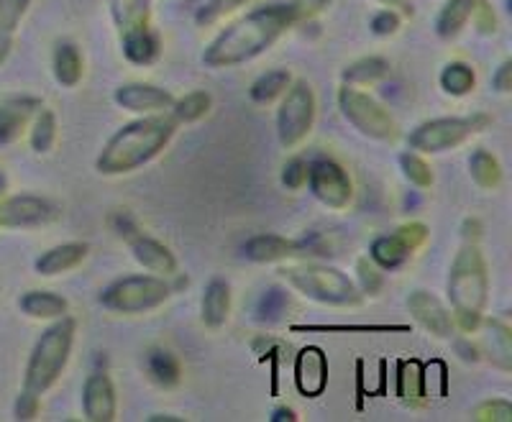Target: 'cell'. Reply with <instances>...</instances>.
<instances>
[{"label": "cell", "mask_w": 512, "mask_h": 422, "mask_svg": "<svg viewBox=\"0 0 512 422\" xmlns=\"http://www.w3.org/2000/svg\"><path fill=\"white\" fill-rule=\"evenodd\" d=\"M425 384H428V376H425V366L418 359L400 361V369H397V394L405 402H418V399H423Z\"/></svg>", "instance_id": "cell-33"}, {"label": "cell", "mask_w": 512, "mask_h": 422, "mask_svg": "<svg viewBox=\"0 0 512 422\" xmlns=\"http://www.w3.org/2000/svg\"><path fill=\"white\" fill-rule=\"evenodd\" d=\"M456 351H459V356L464 361H479V348L474 346L469 338H461V341H456Z\"/></svg>", "instance_id": "cell-49"}, {"label": "cell", "mask_w": 512, "mask_h": 422, "mask_svg": "<svg viewBox=\"0 0 512 422\" xmlns=\"http://www.w3.org/2000/svg\"><path fill=\"white\" fill-rule=\"evenodd\" d=\"M282 277L295 287L300 295L318 305L328 307H359L364 295L359 292L354 279L344 274L336 266L328 264H297L282 269Z\"/></svg>", "instance_id": "cell-5"}, {"label": "cell", "mask_w": 512, "mask_h": 422, "mask_svg": "<svg viewBox=\"0 0 512 422\" xmlns=\"http://www.w3.org/2000/svg\"><path fill=\"white\" fill-rule=\"evenodd\" d=\"M172 297V284L157 274H128L100 292V305L116 315H144Z\"/></svg>", "instance_id": "cell-6"}, {"label": "cell", "mask_w": 512, "mask_h": 422, "mask_svg": "<svg viewBox=\"0 0 512 422\" xmlns=\"http://www.w3.org/2000/svg\"><path fill=\"white\" fill-rule=\"evenodd\" d=\"M474 11V0H446L436 18V34L451 41L466 29Z\"/></svg>", "instance_id": "cell-28"}, {"label": "cell", "mask_w": 512, "mask_h": 422, "mask_svg": "<svg viewBox=\"0 0 512 422\" xmlns=\"http://www.w3.org/2000/svg\"><path fill=\"white\" fill-rule=\"evenodd\" d=\"M310 195L331 210H346L354 200V182L349 172L333 159H315L308 169Z\"/></svg>", "instance_id": "cell-11"}, {"label": "cell", "mask_w": 512, "mask_h": 422, "mask_svg": "<svg viewBox=\"0 0 512 422\" xmlns=\"http://www.w3.org/2000/svg\"><path fill=\"white\" fill-rule=\"evenodd\" d=\"M18 307H21V313L34 320H57L70 310L62 295L47 290H29L26 295H21Z\"/></svg>", "instance_id": "cell-25"}, {"label": "cell", "mask_w": 512, "mask_h": 422, "mask_svg": "<svg viewBox=\"0 0 512 422\" xmlns=\"http://www.w3.org/2000/svg\"><path fill=\"white\" fill-rule=\"evenodd\" d=\"M13 44H16V34L0 29V67L8 62V57H11Z\"/></svg>", "instance_id": "cell-48"}, {"label": "cell", "mask_w": 512, "mask_h": 422, "mask_svg": "<svg viewBox=\"0 0 512 422\" xmlns=\"http://www.w3.org/2000/svg\"><path fill=\"white\" fill-rule=\"evenodd\" d=\"M290 82H292L290 70H267L264 75H259L254 82H251L249 98L259 105H269L285 95Z\"/></svg>", "instance_id": "cell-31"}, {"label": "cell", "mask_w": 512, "mask_h": 422, "mask_svg": "<svg viewBox=\"0 0 512 422\" xmlns=\"http://www.w3.org/2000/svg\"><path fill=\"white\" fill-rule=\"evenodd\" d=\"M377 3H382L384 8H395V11H402V13H413L410 0H377Z\"/></svg>", "instance_id": "cell-51"}, {"label": "cell", "mask_w": 512, "mask_h": 422, "mask_svg": "<svg viewBox=\"0 0 512 422\" xmlns=\"http://www.w3.org/2000/svg\"><path fill=\"white\" fill-rule=\"evenodd\" d=\"M318 116V100L308 80H292L277 108V136L285 149H295L310 136Z\"/></svg>", "instance_id": "cell-9"}, {"label": "cell", "mask_w": 512, "mask_h": 422, "mask_svg": "<svg viewBox=\"0 0 512 422\" xmlns=\"http://www.w3.org/2000/svg\"><path fill=\"white\" fill-rule=\"evenodd\" d=\"M118 39L152 29V0H108Z\"/></svg>", "instance_id": "cell-21"}, {"label": "cell", "mask_w": 512, "mask_h": 422, "mask_svg": "<svg viewBox=\"0 0 512 422\" xmlns=\"http://www.w3.org/2000/svg\"><path fill=\"white\" fill-rule=\"evenodd\" d=\"M146 374L152 379L157 387L162 389H172L182 382V366L180 359H177L175 353L164 351V348H154L146 356Z\"/></svg>", "instance_id": "cell-27"}, {"label": "cell", "mask_w": 512, "mask_h": 422, "mask_svg": "<svg viewBox=\"0 0 512 422\" xmlns=\"http://www.w3.org/2000/svg\"><path fill=\"white\" fill-rule=\"evenodd\" d=\"M390 75V62L384 57H361L356 62L346 64L344 72H341V82L344 85H374V82L384 80Z\"/></svg>", "instance_id": "cell-29"}, {"label": "cell", "mask_w": 512, "mask_h": 422, "mask_svg": "<svg viewBox=\"0 0 512 422\" xmlns=\"http://www.w3.org/2000/svg\"><path fill=\"white\" fill-rule=\"evenodd\" d=\"M295 26V16L287 3L254 8L239 21L228 24L210 41L203 52V64L210 70H231V67L254 62Z\"/></svg>", "instance_id": "cell-1"}, {"label": "cell", "mask_w": 512, "mask_h": 422, "mask_svg": "<svg viewBox=\"0 0 512 422\" xmlns=\"http://www.w3.org/2000/svg\"><path fill=\"white\" fill-rule=\"evenodd\" d=\"M34 0H0V29L16 34Z\"/></svg>", "instance_id": "cell-41"}, {"label": "cell", "mask_w": 512, "mask_h": 422, "mask_svg": "<svg viewBox=\"0 0 512 422\" xmlns=\"http://www.w3.org/2000/svg\"><path fill=\"white\" fill-rule=\"evenodd\" d=\"M41 108H44L41 100L31 95H13V98L0 100V146L21 139V133L31 126Z\"/></svg>", "instance_id": "cell-17"}, {"label": "cell", "mask_w": 512, "mask_h": 422, "mask_svg": "<svg viewBox=\"0 0 512 422\" xmlns=\"http://www.w3.org/2000/svg\"><path fill=\"white\" fill-rule=\"evenodd\" d=\"M231 315V284L226 279H213L208 282L200 300V320L205 328H223Z\"/></svg>", "instance_id": "cell-22"}, {"label": "cell", "mask_w": 512, "mask_h": 422, "mask_svg": "<svg viewBox=\"0 0 512 422\" xmlns=\"http://www.w3.org/2000/svg\"><path fill=\"white\" fill-rule=\"evenodd\" d=\"M431 231L425 223H418V220H410V223H402L400 228H395L387 236L374 238L372 249H369V259L379 266V269H397L402 266L410 256L418 249H423L425 241H428Z\"/></svg>", "instance_id": "cell-10"}, {"label": "cell", "mask_w": 512, "mask_h": 422, "mask_svg": "<svg viewBox=\"0 0 512 422\" xmlns=\"http://www.w3.org/2000/svg\"><path fill=\"white\" fill-rule=\"evenodd\" d=\"M489 116L472 113V116H446L423 121L408 136V146L418 154H443V151L459 149L461 144L482 133L489 126Z\"/></svg>", "instance_id": "cell-7"}, {"label": "cell", "mask_w": 512, "mask_h": 422, "mask_svg": "<svg viewBox=\"0 0 512 422\" xmlns=\"http://www.w3.org/2000/svg\"><path fill=\"white\" fill-rule=\"evenodd\" d=\"M372 34L374 36H395L402 26V18L395 8H382L372 16Z\"/></svg>", "instance_id": "cell-44"}, {"label": "cell", "mask_w": 512, "mask_h": 422, "mask_svg": "<svg viewBox=\"0 0 512 422\" xmlns=\"http://www.w3.org/2000/svg\"><path fill=\"white\" fill-rule=\"evenodd\" d=\"M303 243L292 241V238L277 236V233H259L249 238L244 246V256L254 264H274V261H285L292 256H300Z\"/></svg>", "instance_id": "cell-20"}, {"label": "cell", "mask_w": 512, "mask_h": 422, "mask_svg": "<svg viewBox=\"0 0 512 422\" xmlns=\"http://www.w3.org/2000/svg\"><path fill=\"white\" fill-rule=\"evenodd\" d=\"M295 384L305 397H320L328 387V356L323 348L305 346L295 356Z\"/></svg>", "instance_id": "cell-18"}, {"label": "cell", "mask_w": 512, "mask_h": 422, "mask_svg": "<svg viewBox=\"0 0 512 422\" xmlns=\"http://www.w3.org/2000/svg\"><path fill=\"white\" fill-rule=\"evenodd\" d=\"M90 246L85 241H70V243H59L54 249L44 251L39 259L34 261L36 274L41 277H59V274H67L72 269L88 259Z\"/></svg>", "instance_id": "cell-19"}, {"label": "cell", "mask_w": 512, "mask_h": 422, "mask_svg": "<svg viewBox=\"0 0 512 422\" xmlns=\"http://www.w3.org/2000/svg\"><path fill=\"white\" fill-rule=\"evenodd\" d=\"M338 110L341 116L361 133L372 141H395L400 136V126L392 118V113L379 103L377 98H372L369 93L359 90L354 85H341L336 95Z\"/></svg>", "instance_id": "cell-8"}, {"label": "cell", "mask_w": 512, "mask_h": 422, "mask_svg": "<svg viewBox=\"0 0 512 422\" xmlns=\"http://www.w3.org/2000/svg\"><path fill=\"white\" fill-rule=\"evenodd\" d=\"M249 0H205L203 6H200V11L195 13V24L198 26H213L218 24L223 16H228V13H233L236 8L246 6Z\"/></svg>", "instance_id": "cell-39"}, {"label": "cell", "mask_w": 512, "mask_h": 422, "mask_svg": "<svg viewBox=\"0 0 512 422\" xmlns=\"http://www.w3.org/2000/svg\"><path fill=\"white\" fill-rule=\"evenodd\" d=\"M52 70H54V80L59 82L62 87H77L82 82V75H85V59H82L80 49L70 41H62L54 49V59H52Z\"/></svg>", "instance_id": "cell-26"}, {"label": "cell", "mask_w": 512, "mask_h": 422, "mask_svg": "<svg viewBox=\"0 0 512 422\" xmlns=\"http://www.w3.org/2000/svg\"><path fill=\"white\" fill-rule=\"evenodd\" d=\"M82 412L93 422H113L118 415V394L105 371H93L82 387Z\"/></svg>", "instance_id": "cell-14"}, {"label": "cell", "mask_w": 512, "mask_h": 422, "mask_svg": "<svg viewBox=\"0 0 512 422\" xmlns=\"http://www.w3.org/2000/svg\"><path fill=\"white\" fill-rule=\"evenodd\" d=\"M446 295L451 302V318L461 333H477L482 328L484 307L489 302V269L479 241H464L456 251L446 279Z\"/></svg>", "instance_id": "cell-3"}, {"label": "cell", "mask_w": 512, "mask_h": 422, "mask_svg": "<svg viewBox=\"0 0 512 422\" xmlns=\"http://www.w3.org/2000/svg\"><path fill=\"white\" fill-rule=\"evenodd\" d=\"M408 310L410 315L415 318V323L423 325L431 336L436 338H451L454 336V318H451V310L438 300L433 292H425V290H415L408 295Z\"/></svg>", "instance_id": "cell-15"}, {"label": "cell", "mask_w": 512, "mask_h": 422, "mask_svg": "<svg viewBox=\"0 0 512 422\" xmlns=\"http://www.w3.org/2000/svg\"><path fill=\"white\" fill-rule=\"evenodd\" d=\"M469 174L482 190H497L502 185V164L487 149H474L469 157Z\"/></svg>", "instance_id": "cell-32"}, {"label": "cell", "mask_w": 512, "mask_h": 422, "mask_svg": "<svg viewBox=\"0 0 512 422\" xmlns=\"http://www.w3.org/2000/svg\"><path fill=\"white\" fill-rule=\"evenodd\" d=\"M41 410V397L34 392H26V389H21L16 397V405H13V417L21 422H29V420H36V415H39Z\"/></svg>", "instance_id": "cell-46"}, {"label": "cell", "mask_w": 512, "mask_h": 422, "mask_svg": "<svg viewBox=\"0 0 512 422\" xmlns=\"http://www.w3.org/2000/svg\"><path fill=\"white\" fill-rule=\"evenodd\" d=\"M484 351L489 361L502 371H512V330L502 320H482Z\"/></svg>", "instance_id": "cell-23"}, {"label": "cell", "mask_w": 512, "mask_h": 422, "mask_svg": "<svg viewBox=\"0 0 512 422\" xmlns=\"http://www.w3.org/2000/svg\"><path fill=\"white\" fill-rule=\"evenodd\" d=\"M175 95L164 87L152 85V82H126L118 85L113 93V103L118 108L136 113V116H152V113H167L175 105Z\"/></svg>", "instance_id": "cell-13"}, {"label": "cell", "mask_w": 512, "mask_h": 422, "mask_svg": "<svg viewBox=\"0 0 512 422\" xmlns=\"http://www.w3.org/2000/svg\"><path fill=\"white\" fill-rule=\"evenodd\" d=\"M356 287L364 297H377L384 287V269H379L369 256L356 261Z\"/></svg>", "instance_id": "cell-38"}, {"label": "cell", "mask_w": 512, "mask_h": 422, "mask_svg": "<svg viewBox=\"0 0 512 422\" xmlns=\"http://www.w3.org/2000/svg\"><path fill=\"white\" fill-rule=\"evenodd\" d=\"M59 218V208L41 195H11L0 200V228H39Z\"/></svg>", "instance_id": "cell-12"}, {"label": "cell", "mask_w": 512, "mask_h": 422, "mask_svg": "<svg viewBox=\"0 0 512 422\" xmlns=\"http://www.w3.org/2000/svg\"><path fill=\"white\" fill-rule=\"evenodd\" d=\"M400 169L402 174H405V180L410 182V185L420 187V190H425V187H431L433 182H436V174H433L431 164L425 162L423 154H418V151H402L400 154Z\"/></svg>", "instance_id": "cell-36"}, {"label": "cell", "mask_w": 512, "mask_h": 422, "mask_svg": "<svg viewBox=\"0 0 512 422\" xmlns=\"http://www.w3.org/2000/svg\"><path fill=\"white\" fill-rule=\"evenodd\" d=\"M438 85L451 98H464L477 87V72H474L472 64L448 62L443 64L441 75H438Z\"/></svg>", "instance_id": "cell-30"}, {"label": "cell", "mask_w": 512, "mask_h": 422, "mask_svg": "<svg viewBox=\"0 0 512 422\" xmlns=\"http://www.w3.org/2000/svg\"><path fill=\"white\" fill-rule=\"evenodd\" d=\"M331 3L333 0H290L287 6H290L292 16H295V24L300 26L305 24V21H310V18L320 16Z\"/></svg>", "instance_id": "cell-45"}, {"label": "cell", "mask_w": 512, "mask_h": 422, "mask_svg": "<svg viewBox=\"0 0 512 422\" xmlns=\"http://www.w3.org/2000/svg\"><path fill=\"white\" fill-rule=\"evenodd\" d=\"M57 116H54V110L41 108L39 113L31 121V131H29V141L31 149L36 154H47L52 151V146L57 144Z\"/></svg>", "instance_id": "cell-35"}, {"label": "cell", "mask_w": 512, "mask_h": 422, "mask_svg": "<svg viewBox=\"0 0 512 422\" xmlns=\"http://www.w3.org/2000/svg\"><path fill=\"white\" fill-rule=\"evenodd\" d=\"M210 110H213V98H210V93H205V90H192L185 98L175 100V105L169 108V113L177 118L180 126H187V123L203 121Z\"/></svg>", "instance_id": "cell-34"}, {"label": "cell", "mask_w": 512, "mask_h": 422, "mask_svg": "<svg viewBox=\"0 0 512 422\" xmlns=\"http://www.w3.org/2000/svg\"><path fill=\"white\" fill-rule=\"evenodd\" d=\"M77 323L70 315L54 320L39 341L34 343L29 356V364L24 371V389L34 394H47L54 384L62 379L64 369L70 364L72 346H75Z\"/></svg>", "instance_id": "cell-4"}, {"label": "cell", "mask_w": 512, "mask_h": 422, "mask_svg": "<svg viewBox=\"0 0 512 422\" xmlns=\"http://www.w3.org/2000/svg\"><path fill=\"white\" fill-rule=\"evenodd\" d=\"M469 21L482 36H492L497 31V13L489 0H474V11Z\"/></svg>", "instance_id": "cell-43"}, {"label": "cell", "mask_w": 512, "mask_h": 422, "mask_svg": "<svg viewBox=\"0 0 512 422\" xmlns=\"http://www.w3.org/2000/svg\"><path fill=\"white\" fill-rule=\"evenodd\" d=\"M177 118L172 113H152V116H139L136 121L118 128L111 139L105 141L95 159V169L103 177H121V174L139 172L149 162L162 154L175 139Z\"/></svg>", "instance_id": "cell-2"}, {"label": "cell", "mask_w": 512, "mask_h": 422, "mask_svg": "<svg viewBox=\"0 0 512 422\" xmlns=\"http://www.w3.org/2000/svg\"><path fill=\"white\" fill-rule=\"evenodd\" d=\"M308 169H310L308 159L303 157L290 159V162L285 164V169H282V185L292 192L303 190V187L308 185Z\"/></svg>", "instance_id": "cell-42"}, {"label": "cell", "mask_w": 512, "mask_h": 422, "mask_svg": "<svg viewBox=\"0 0 512 422\" xmlns=\"http://www.w3.org/2000/svg\"><path fill=\"white\" fill-rule=\"evenodd\" d=\"M292 333H410V325H292Z\"/></svg>", "instance_id": "cell-37"}, {"label": "cell", "mask_w": 512, "mask_h": 422, "mask_svg": "<svg viewBox=\"0 0 512 422\" xmlns=\"http://www.w3.org/2000/svg\"><path fill=\"white\" fill-rule=\"evenodd\" d=\"M121 52L136 67H149L162 54V39L154 29L136 31V34L121 36Z\"/></svg>", "instance_id": "cell-24"}, {"label": "cell", "mask_w": 512, "mask_h": 422, "mask_svg": "<svg viewBox=\"0 0 512 422\" xmlns=\"http://www.w3.org/2000/svg\"><path fill=\"white\" fill-rule=\"evenodd\" d=\"M472 420L477 422H510L512 402L510 399H484L482 405L472 410Z\"/></svg>", "instance_id": "cell-40"}, {"label": "cell", "mask_w": 512, "mask_h": 422, "mask_svg": "<svg viewBox=\"0 0 512 422\" xmlns=\"http://www.w3.org/2000/svg\"><path fill=\"white\" fill-rule=\"evenodd\" d=\"M128 249L134 254L136 264H141L149 274H157V277H177L180 272V264H177V256L164 246L157 238L146 236V233L136 231L134 236L126 238Z\"/></svg>", "instance_id": "cell-16"}, {"label": "cell", "mask_w": 512, "mask_h": 422, "mask_svg": "<svg viewBox=\"0 0 512 422\" xmlns=\"http://www.w3.org/2000/svg\"><path fill=\"white\" fill-rule=\"evenodd\" d=\"M149 420H152V422H180V417H175V415H152Z\"/></svg>", "instance_id": "cell-52"}, {"label": "cell", "mask_w": 512, "mask_h": 422, "mask_svg": "<svg viewBox=\"0 0 512 422\" xmlns=\"http://www.w3.org/2000/svg\"><path fill=\"white\" fill-rule=\"evenodd\" d=\"M492 85H495L497 93L507 95L512 90V59H505L495 70V77H492Z\"/></svg>", "instance_id": "cell-47"}, {"label": "cell", "mask_w": 512, "mask_h": 422, "mask_svg": "<svg viewBox=\"0 0 512 422\" xmlns=\"http://www.w3.org/2000/svg\"><path fill=\"white\" fill-rule=\"evenodd\" d=\"M272 422H297V412L292 407H277L269 417Z\"/></svg>", "instance_id": "cell-50"}, {"label": "cell", "mask_w": 512, "mask_h": 422, "mask_svg": "<svg viewBox=\"0 0 512 422\" xmlns=\"http://www.w3.org/2000/svg\"><path fill=\"white\" fill-rule=\"evenodd\" d=\"M8 190V180H6V174L0 172V200H3V195H6Z\"/></svg>", "instance_id": "cell-53"}]
</instances>
